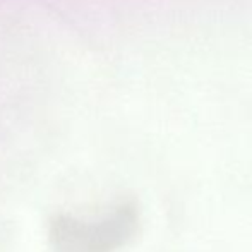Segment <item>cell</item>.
<instances>
[{"label": "cell", "mask_w": 252, "mask_h": 252, "mask_svg": "<svg viewBox=\"0 0 252 252\" xmlns=\"http://www.w3.org/2000/svg\"><path fill=\"white\" fill-rule=\"evenodd\" d=\"M137 213L124 202L100 216L57 215L48 226V240L55 252H115L134 235Z\"/></svg>", "instance_id": "6da1fadb"}]
</instances>
